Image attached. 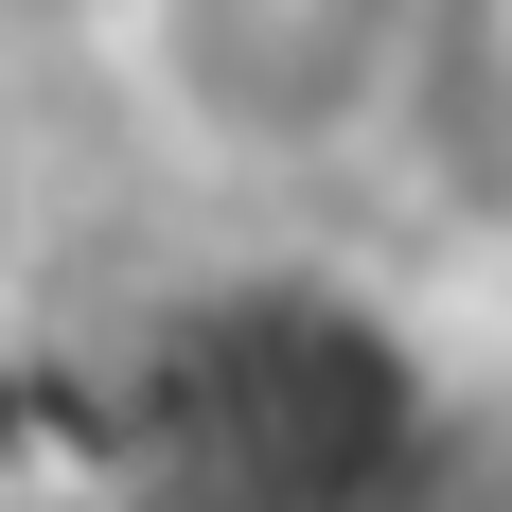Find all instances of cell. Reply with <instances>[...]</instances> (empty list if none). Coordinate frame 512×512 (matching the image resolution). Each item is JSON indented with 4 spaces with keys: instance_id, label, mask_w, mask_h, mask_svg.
Wrapping results in <instances>:
<instances>
[{
    "instance_id": "cell-1",
    "label": "cell",
    "mask_w": 512,
    "mask_h": 512,
    "mask_svg": "<svg viewBox=\"0 0 512 512\" xmlns=\"http://www.w3.org/2000/svg\"><path fill=\"white\" fill-rule=\"evenodd\" d=\"M89 36H106V89L142 106V142L177 177L301 195L336 159L407 142L460 0H89Z\"/></svg>"
},
{
    "instance_id": "cell-2",
    "label": "cell",
    "mask_w": 512,
    "mask_h": 512,
    "mask_svg": "<svg viewBox=\"0 0 512 512\" xmlns=\"http://www.w3.org/2000/svg\"><path fill=\"white\" fill-rule=\"evenodd\" d=\"M407 460V371L336 301H248L177 318L124 389V477L142 512H371V477Z\"/></svg>"
}]
</instances>
